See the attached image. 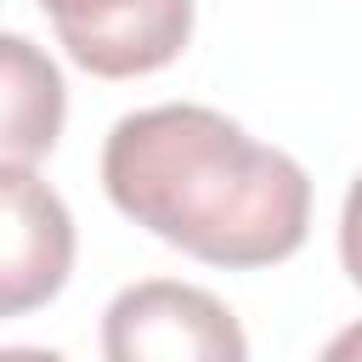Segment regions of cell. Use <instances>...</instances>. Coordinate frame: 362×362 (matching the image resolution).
Segmentation results:
<instances>
[{
  "label": "cell",
  "instance_id": "2",
  "mask_svg": "<svg viewBox=\"0 0 362 362\" xmlns=\"http://www.w3.org/2000/svg\"><path fill=\"white\" fill-rule=\"evenodd\" d=\"M102 356L107 362H249V339L209 288L147 277L119 288L113 305L102 311Z\"/></svg>",
  "mask_w": 362,
  "mask_h": 362
},
{
  "label": "cell",
  "instance_id": "1",
  "mask_svg": "<svg viewBox=\"0 0 362 362\" xmlns=\"http://www.w3.org/2000/svg\"><path fill=\"white\" fill-rule=\"evenodd\" d=\"M102 187L153 238L238 272L288 260L311 226L305 170L192 102L124 113L102 147Z\"/></svg>",
  "mask_w": 362,
  "mask_h": 362
},
{
  "label": "cell",
  "instance_id": "4",
  "mask_svg": "<svg viewBox=\"0 0 362 362\" xmlns=\"http://www.w3.org/2000/svg\"><path fill=\"white\" fill-rule=\"evenodd\" d=\"M74 272V215L34 170H0V317L45 305Z\"/></svg>",
  "mask_w": 362,
  "mask_h": 362
},
{
  "label": "cell",
  "instance_id": "5",
  "mask_svg": "<svg viewBox=\"0 0 362 362\" xmlns=\"http://www.w3.org/2000/svg\"><path fill=\"white\" fill-rule=\"evenodd\" d=\"M68 119V85L28 34H0V170L45 158Z\"/></svg>",
  "mask_w": 362,
  "mask_h": 362
},
{
  "label": "cell",
  "instance_id": "3",
  "mask_svg": "<svg viewBox=\"0 0 362 362\" xmlns=\"http://www.w3.org/2000/svg\"><path fill=\"white\" fill-rule=\"evenodd\" d=\"M62 51L96 79L170 68L192 34V0H40Z\"/></svg>",
  "mask_w": 362,
  "mask_h": 362
},
{
  "label": "cell",
  "instance_id": "8",
  "mask_svg": "<svg viewBox=\"0 0 362 362\" xmlns=\"http://www.w3.org/2000/svg\"><path fill=\"white\" fill-rule=\"evenodd\" d=\"M0 362H62L57 351H45V345H6L0 351Z\"/></svg>",
  "mask_w": 362,
  "mask_h": 362
},
{
  "label": "cell",
  "instance_id": "6",
  "mask_svg": "<svg viewBox=\"0 0 362 362\" xmlns=\"http://www.w3.org/2000/svg\"><path fill=\"white\" fill-rule=\"evenodd\" d=\"M339 260H345L351 283L362 288V175L351 181V192H345V209H339Z\"/></svg>",
  "mask_w": 362,
  "mask_h": 362
},
{
  "label": "cell",
  "instance_id": "7",
  "mask_svg": "<svg viewBox=\"0 0 362 362\" xmlns=\"http://www.w3.org/2000/svg\"><path fill=\"white\" fill-rule=\"evenodd\" d=\"M322 362H362V322H351V328H339V334L328 339V351H322Z\"/></svg>",
  "mask_w": 362,
  "mask_h": 362
}]
</instances>
